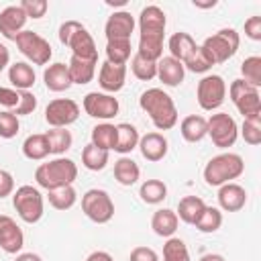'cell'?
<instances>
[{
  "label": "cell",
  "instance_id": "obj_1",
  "mask_svg": "<svg viewBox=\"0 0 261 261\" xmlns=\"http://www.w3.org/2000/svg\"><path fill=\"white\" fill-rule=\"evenodd\" d=\"M139 106L143 112L149 114L153 126L157 130H169L177 124V108L173 98L163 92L161 88H149L141 94Z\"/></svg>",
  "mask_w": 261,
  "mask_h": 261
},
{
  "label": "cell",
  "instance_id": "obj_2",
  "mask_svg": "<svg viewBox=\"0 0 261 261\" xmlns=\"http://www.w3.org/2000/svg\"><path fill=\"white\" fill-rule=\"evenodd\" d=\"M77 177V165L73 159L69 157H55V159H49L47 163H41L37 169H35V179L37 184L51 192V190H57V188H65V186H73Z\"/></svg>",
  "mask_w": 261,
  "mask_h": 261
},
{
  "label": "cell",
  "instance_id": "obj_3",
  "mask_svg": "<svg viewBox=\"0 0 261 261\" xmlns=\"http://www.w3.org/2000/svg\"><path fill=\"white\" fill-rule=\"evenodd\" d=\"M245 171V161L239 153H218L204 165V181L212 188H220L237 177H241Z\"/></svg>",
  "mask_w": 261,
  "mask_h": 261
},
{
  "label": "cell",
  "instance_id": "obj_4",
  "mask_svg": "<svg viewBox=\"0 0 261 261\" xmlns=\"http://www.w3.org/2000/svg\"><path fill=\"white\" fill-rule=\"evenodd\" d=\"M12 206L18 214V218L27 224H35L45 214V200L39 188L35 186H20L12 194Z\"/></svg>",
  "mask_w": 261,
  "mask_h": 261
},
{
  "label": "cell",
  "instance_id": "obj_5",
  "mask_svg": "<svg viewBox=\"0 0 261 261\" xmlns=\"http://www.w3.org/2000/svg\"><path fill=\"white\" fill-rule=\"evenodd\" d=\"M239 45H241V37L234 29H220L214 35L206 37L204 43H202L206 53L212 57L214 65L228 61L239 51Z\"/></svg>",
  "mask_w": 261,
  "mask_h": 261
},
{
  "label": "cell",
  "instance_id": "obj_6",
  "mask_svg": "<svg viewBox=\"0 0 261 261\" xmlns=\"http://www.w3.org/2000/svg\"><path fill=\"white\" fill-rule=\"evenodd\" d=\"M82 212L96 224H106L114 216V202L106 190L92 188L82 196Z\"/></svg>",
  "mask_w": 261,
  "mask_h": 261
},
{
  "label": "cell",
  "instance_id": "obj_7",
  "mask_svg": "<svg viewBox=\"0 0 261 261\" xmlns=\"http://www.w3.org/2000/svg\"><path fill=\"white\" fill-rule=\"evenodd\" d=\"M228 96H230L232 104L237 106V110L243 114V118L261 116V94H259V88H253L245 80L239 77V80L230 82Z\"/></svg>",
  "mask_w": 261,
  "mask_h": 261
},
{
  "label": "cell",
  "instance_id": "obj_8",
  "mask_svg": "<svg viewBox=\"0 0 261 261\" xmlns=\"http://www.w3.org/2000/svg\"><path fill=\"white\" fill-rule=\"evenodd\" d=\"M18 51L33 63V65H47L49 59L53 57V49L45 37L33 31H22L14 39Z\"/></svg>",
  "mask_w": 261,
  "mask_h": 261
},
{
  "label": "cell",
  "instance_id": "obj_9",
  "mask_svg": "<svg viewBox=\"0 0 261 261\" xmlns=\"http://www.w3.org/2000/svg\"><path fill=\"white\" fill-rule=\"evenodd\" d=\"M226 98V82L216 75V73H208L204 75L200 82H198V88H196V100L200 104L202 110L206 112H212L216 108L222 106Z\"/></svg>",
  "mask_w": 261,
  "mask_h": 261
},
{
  "label": "cell",
  "instance_id": "obj_10",
  "mask_svg": "<svg viewBox=\"0 0 261 261\" xmlns=\"http://www.w3.org/2000/svg\"><path fill=\"white\" fill-rule=\"evenodd\" d=\"M208 122V137L212 139L214 147L218 149H228L237 143L239 139V126L234 122V118L226 112H216L210 118H206Z\"/></svg>",
  "mask_w": 261,
  "mask_h": 261
},
{
  "label": "cell",
  "instance_id": "obj_11",
  "mask_svg": "<svg viewBox=\"0 0 261 261\" xmlns=\"http://www.w3.org/2000/svg\"><path fill=\"white\" fill-rule=\"evenodd\" d=\"M80 118V106L71 98H55L45 108V122L51 128H67Z\"/></svg>",
  "mask_w": 261,
  "mask_h": 261
},
{
  "label": "cell",
  "instance_id": "obj_12",
  "mask_svg": "<svg viewBox=\"0 0 261 261\" xmlns=\"http://www.w3.org/2000/svg\"><path fill=\"white\" fill-rule=\"evenodd\" d=\"M82 106H84V110H86L88 116L98 118V120H104V122H108L110 118H114L118 114V110H120L118 100L112 94H104V92H88L84 96Z\"/></svg>",
  "mask_w": 261,
  "mask_h": 261
},
{
  "label": "cell",
  "instance_id": "obj_13",
  "mask_svg": "<svg viewBox=\"0 0 261 261\" xmlns=\"http://www.w3.org/2000/svg\"><path fill=\"white\" fill-rule=\"evenodd\" d=\"M135 16L128 10H116L108 16L104 24L106 41H130V35L135 33Z\"/></svg>",
  "mask_w": 261,
  "mask_h": 261
},
{
  "label": "cell",
  "instance_id": "obj_14",
  "mask_svg": "<svg viewBox=\"0 0 261 261\" xmlns=\"http://www.w3.org/2000/svg\"><path fill=\"white\" fill-rule=\"evenodd\" d=\"M24 247V232L12 216L0 214V249L8 255H18Z\"/></svg>",
  "mask_w": 261,
  "mask_h": 261
},
{
  "label": "cell",
  "instance_id": "obj_15",
  "mask_svg": "<svg viewBox=\"0 0 261 261\" xmlns=\"http://www.w3.org/2000/svg\"><path fill=\"white\" fill-rule=\"evenodd\" d=\"M165 27H167V16L165 12L151 4L145 6L139 14V37H165Z\"/></svg>",
  "mask_w": 261,
  "mask_h": 261
},
{
  "label": "cell",
  "instance_id": "obj_16",
  "mask_svg": "<svg viewBox=\"0 0 261 261\" xmlns=\"http://www.w3.org/2000/svg\"><path fill=\"white\" fill-rule=\"evenodd\" d=\"M98 84L104 90V94H116L126 84V65H114L110 61H104L98 71Z\"/></svg>",
  "mask_w": 261,
  "mask_h": 261
},
{
  "label": "cell",
  "instance_id": "obj_17",
  "mask_svg": "<svg viewBox=\"0 0 261 261\" xmlns=\"http://www.w3.org/2000/svg\"><path fill=\"white\" fill-rule=\"evenodd\" d=\"M27 14L24 10L20 8V4H10L6 8L0 10V33L2 37L6 39H16L18 33L24 31V24H27Z\"/></svg>",
  "mask_w": 261,
  "mask_h": 261
},
{
  "label": "cell",
  "instance_id": "obj_18",
  "mask_svg": "<svg viewBox=\"0 0 261 261\" xmlns=\"http://www.w3.org/2000/svg\"><path fill=\"white\" fill-rule=\"evenodd\" d=\"M218 206L224 212H239L247 204V190L234 181H228L218 188Z\"/></svg>",
  "mask_w": 261,
  "mask_h": 261
},
{
  "label": "cell",
  "instance_id": "obj_19",
  "mask_svg": "<svg viewBox=\"0 0 261 261\" xmlns=\"http://www.w3.org/2000/svg\"><path fill=\"white\" fill-rule=\"evenodd\" d=\"M139 149H141V155L147 161L157 163L167 155L169 143L161 133H147V135H143L139 139Z\"/></svg>",
  "mask_w": 261,
  "mask_h": 261
},
{
  "label": "cell",
  "instance_id": "obj_20",
  "mask_svg": "<svg viewBox=\"0 0 261 261\" xmlns=\"http://www.w3.org/2000/svg\"><path fill=\"white\" fill-rule=\"evenodd\" d=\"M157 77L159 82H163V86L167 88H177L184 77H186V69H184V63L173 59L171 55L167 57H161L157 61Z\"/></svg>",
  "mask_w": 261,
  "mask_h": 261
},
{
  "label": "cell",
  "instance_id": "obj_21",
  "mask_svg": "<svg viewBox=\"0 0 261 261\" xmlns=\"http://www.w3.org/2000/svg\"><path fill=\"white\" fill-rule=\"evenodd\" d=\"M67 47L71 49V55H73V57H82V59L98 61V49H96V43H94V39H92V35L88 33L86 27L77 29V31L71 35Z\"/></svg>",
  "mask_w": 261,
  "mask_h": 261
},
{
  "label": "cell",
  "instance_id": "obj_22",
  "mask_svg": "<svg viewBox=\"0 0 261 261\" xmlns=\"http://www.w3.org/2000/svg\"><path fill=\"white\" fill-rule=\"evenodd\" d=\"M43 82H45V88L51 90V92H65V90H69L71 88V77H69L67 65L61 63V61L51 63L43 71Z\"/></svg>",
  "mask_w": 261,
  "mask_h": 261
},
{
  "label": "cell",
  "instance_id": "obj_23",
  "mask_svg": "<svg viewBox=\"0 0 261 261\" xmlns=\"http://www.w3.org/2000/svg\"><path fill=\"white\" fill-rule=\"evenodd\" d=\"M177 224H179V218H177L175 210H169V208H159L151 216V228H153V232L157 237H163V239L173 237L175 230H177Z\"/></svg>",
  "mask_w": 261,
  "mask_h": 261
},
{
  "label": "cell",
  "instance_id": "obj_24",
  "mask_svg": "<svg viewBox=\"0 0 261 261\" xmlns=\"http://www.w3.org/2000/svg\"><path fill=\"white\" fill-rule=\"evenodd\" d=\"M8 82L14 86V90L18 92H24V90H31L37 82V73L33 69L31 63L27 61H16L8 67Z\"/></svg>",
  "mask_w": 261,
  "mask_h": 261
},
{
  "label": "cell",
  "instance_id": "obj_25",
  "mask_svg": "<svg viewBox=\"0 0 261 261\" xmlns=\"http://www.w3.org/2000/svg\"><path fill=\"white\" fill-rule=\"evenodd\" d=\"M198 47V43L194 41V37L190 35V33H184V31H179V33H173L171 37H169V41H167V49H169V55L173 57V59H177V61H186L192 53H194V49Z\"/></svg>",
  "mask_w": 261,
  "mask_h": 261
},
{
  "label": "cell",
  "instance_id": "obj_26",
  "mask_svg": "<svg viewBox=\"0 0 261 261\" xmlns=\"http://www.w3.org/2000/svg\"><path fill=\"white\" fill-rule=\"evenodd\" d=\"M179 133L184 141L188 143H200L204 137H208V122L200 114H190L179 122Z\"/></svg>",
  "mask_w": 261,
  "mask_h": 261
},
{
  "label": "cell",
  "instance_id": "obj_27",
  "mask_svg": "<svg viewBox=\"0 0 261 261\" xmlns=\"http://www.w3.org/2000/svg\"><path fill=\"white\" fill-rule=\"evenodd\" d=\"M96 65L98 61H92V59H82V57H73L69 59L67 63V69H69V77H71V84H90L96 75Z\"/></svg>",
  "mask_w": 261,
  "mask_h": 261
},
{
  "label": "cell",
  "instance_id": "obj_28",
  "mask_svg": "<svg viewBox=\"0 0 261 261\" xmlns=\"http://www.w3.org/2000/svg\"><path fill=\"white\" fill-rule=\"evenodd\" d=\"M206 208V202L200 198V196H184L179 202H177V218L186 224H196V220L200 218V214L204 212Z\"/></svg>",
  "mask_w": 261,
  "mask_h": 261
},
{
  "label": "cell",
  "instance_id": "obj_29",
  "mask_svg": "<svg viewBox=\"0 0 261 261\" xmlns=\"http://www.w3.org/2000/svg\"><path fill=\"white\" fill-rule=\"evenodd\" d=\"M139 139H141V135H139L135 124L120 122V124H116V147H114V151L120 153V155H126L133 149L139 147Z\"/></svg>",
  "mask_w": 261,
  "mask_h": 261
},
{
  "label": "cell",
  "instance_id": "obj_30",
  "mask_svg": "<svg viewBox=\"0 0 261 261\" xmlns=\"http://www.w3.org/2000/svg\"><path fill=\"white\" fill-rule=\"evenodd\" d=\"M139 175H141V169L137 165L135 159L122 155L120 159L114 161V179L120 184V186H133L139 181Z\"/></svg>",
  "mask_w": 261,
  "mask_h": 261
},
{
  "label": "cell",
  "instance_id": "obj_31",
  "mask_svg": "<svg viewBox=\"0 0 261 261\" xmlns=\"http://www.w3.org/2000/svg\"><path fill=\"white\" fill-rule=\"evenodd\" d=\"M22 155L31 161H43L45 157H49L51 151H49V143H47L45 133L29 135L22 143Z\"/></svg>",
  "mask_w": 261,
  "mask_h": 261
},
{
  "label": "cell",
  "instance_id": "obj_32",
  "mask_svg": "<svg viewBox=\"0 0 261 261\" xmlns=\"http://www.w3.org/2000/svg\"><path fill=\"white\" fill-rule=\"evenodd\" d=\"M92 145L98 147V149H104V151H114L116 147V124L112 122H100L92 128Z\"/></svg>",
  "mask_w": 261,
  "mask_h": 261
},
{
  "label": "cell",
  "instance_id": "obj_33",
  "mask_svg": "<svg viewBox=\"0 0 261 261\" xmlns=\"http://www.w3.org/2000/svg\"><path fill=\"white\" fill-rule=\"evenodd\" d=\"M45 137H47V143H49V151L57 157H61L73 145V137L67 128H49L45 133Z\"/></svg>",
  "mask_w": 261,
  "mask_h": 261
},
{
  "label": "cell",
  "instance_id": "obj_34",
  "mask_svg": "<svg viewBox=\"0 0 261 261\" xmlns=\"http://www.w3.org/2000/svg\"><path fill=\"white\" fill-rule=\"evenodd\" d=\"M139 196L145 204H161L167 198V186L161 179H147L141 184Z\"/></svg>",
  "mask_w": 261,
  "mask_h": 261
},
{
  "label": "cell",
  "instance_id": "obj_35",
  "mask_svg": "<svg viewBox=\"0 0 261 261\" xmlns=\"http://www.w3.org/2000/svg\"><path fill=\"white\" fill-rule=\"evenodd\" d=\"M47 200L55 210H69L75 206L77 202V192L73 186H65V188H57L47 192Z\"/></svg>",
  "mask_w": 261,
  "mask_h": 261
},
{
  "label": "cell",
  "instance_id": "obj_36",
  "mask_svg": "<svg viewBox=\"0 0 261 261\" xmlns=\"http://www.w3.org/2000/svg\"><path fill=\"white\" fill-rule=\"evenodd\" d=\"M108 163V151L94 147L92 143H88L82 149V165L90 171H102Z\"/></svg>",
  "mask_w": 261,
  "mask_h": 261
},
{
  "label": "cell",
  "instance_id": "obj_37",
  "mask_svg": "<svg viewBox=\"0 0 261 261\" xmlns=\"http://www.w3.org/2000/svg\"><path fill=\"white\" fill-rule=\"evenodd\" d=\"M212 65H214V61H212V57L206 53V49L202 45H198L194 49V53L184 61V69H188L192 73H206V71L212 69Z\"/></svg>",
  "mask_w": 261,
  "mask_h": 261
},
{
  "label": "cell",
  "instance_id": "obj_38",
  "mask_svg": "<svg viewBox=\"0 0 261 261\" xmlns=\"http://www.w3.org/2000/svg\"><path fill=\"white\" fill-rule=\"evenodd\" d=\"M194 226H196L200 232H206V234H208V232H216V230L222 226V212H220V208L206 206Z\"/></svg>",
  "mask_w": 261,
  "mask_h": 261
},
{
  "label": "cell",
  "instance_id": "obj_39",
  "mask_svg": "<svg viewBox=\"0 0 261 261\" xmlns=\"http://www.w3.org/2000/svg\"><path fill=\"white\" fill-rule=\"evenodd\" d=\"M130 41H106V61L114 65H126L130 59Z\"/></svg>",
  "mask_w": 261,
  "mask_h": 261
},
{
  "label": "cell",
  "instance_id": "obj_40",
  "mask_svg": "<svg viewBox=\"0 0 261 261\" xmlns=\"http://www.w3.org/2000/svg\"><path fill=\"white\" fill-rule=\"evenodd\" d=\"M241 80H245L249 86L259 88L261 86V57L259 55H251L245 57V61L241 63Z\"/></svg>",
  "mask_w": 261,
  "mask_h": 261
},
{
  "label": "cell",
  "instance_id": "obj_41",
  "mask_svg": "<svg viewBox=\"0 0 261 261\" xmlns=\"http://www.w3.org/2000/svg\"><path fill=\"white\" fill-rule=\"evenodd\" d=\"M163 261H190V251L186 243L177 237H169L163 245Z\"/></svg>",
  "mask_w": 261,
  "mask_h": 261
},
{
  "label": "cell",
  "instance_id": "obj_42",
  "mask_svg": "<svg viewBox=\"0 0 261 261\" xmlns=\"http://www.w3.org/2000/svg\"><path fill=\"white\" fill-rule=\"evenodd\" d=\"M130 69H133V75L141 82H149L153 77H157V63L155 61H147L143 57H139L135 53V57L130 59Z\"/></svg>",
  "mask_w": 261,
  "mask_h": 261
},
{
  "label": "cell",
  "instance_id": "obj_43",
  "mask_svg": "<svg viewBox=\"0 0 261 261\" xmlns=\"http://www.w3.org/2000/svg\"><path fill=\"white\" fill-rule=\"evenodd\" d=\"M241 135L245 139L247 145H259L261 143V116H253V118H245L243 126H241Z\"/></svg>",
  "mask_w": 261,
  "mask_h": 261
},
{
  "label": "cell",
  "instance_id": "obj_44",
  "mask_svg": "<svg viewBox=\"0 0 261 261\" xmlns=\"http://www.w3.org/2000/svg\"><path fill=\"white\" fill-rule=\"evenodd\" d=\"M18 128H20V122H18V116H16V114H12L10 110L0 112V137H2V139H12V137H16Z\"/></svg>",
  "mask_w": 261,
  "mask_h": 261
},
{
  "label": "cell",
  "instance_id": "obj_45",
  "mask_svg": "<svg viewBox=\"0 0 261 261\" xmlns=\"http://www.w3.org/2000/svg\"><path fill=\"white\" fill-rule=\"evenodd\" d=\"M35 108H37V98H35V94H33L31 90H24V92H20L18 104H16V108L12 110V114H16V116H27V114H33Z\"/></svg>",
  "mask_w": 261,
  "mask_h": 261
},
{
  "label": "cell",
  "instance_id": "obj_46",
  "mask_svg": "<svg viewBox=\"0 0 261 261\" xmlns=\"http://www.w3.org/2000/svg\"><path fill=\"white\" fill-rule=\"evenodd\" d=\"M20 8L24 10L27 18H43L45 12L49 10V4L47 0H22Z\"/></svg>",
  "mask_w": 261,
  "mask_h": 261
},
{
  "label": "cell",
  "instance_id": "obj_47",
  "mask_svg": "<svg viewBox=\"0 0 261 261\" xmlns=\"http://www.w3.org/2000/svg\"><path fill=\"white\" fill-rule=\"evenodd\" d=\"M128 261H159V255H157L151 247L141 245V247H135V249L130 251Z\"/></svg>",
  "mask_w": 261,
  "mask_h": 261
},
{
  "label": "cell",
  "instance_id": "obj_48",
  "mask_svg": "<svg viewBox=\"0 0 261 261\" xmlns=\"http://www.w3.org/2000/svg\"><path fill=\"white\" fill-rule=\"evenodd\" d=\"M18 98H20V92L14 90V88H2L0 86V106L4 108H16L18 104Z\"/></svg>",
  "mask_w": 261,
  "mask_h": 261
},
{
  "label": "cell",
  "instance_id": "obj_49",
  "mask_svg": "<svg viewBox=\"0 0 261 261\" xmlns=\"http://www.w3.org/2000/svg\"><path fill=\"white\" fill-rule=\"evenodd\" d=\"M245 35L251 41H261V16H249L245 20Z\"/></svg>",
  "mask_w": 261,
  "mask_h": 261
},
{
  "label": "cell",
  "instance_id": "obj_50",
  "mask_svg": "<svg viewBox=\"0 0 261 261\" xmlns=\"http://www.w3.org/2000/svg\"><path fill=\"white\" fill-rule=\"evenodd\" d=\"M82 27H84V24L77 22V20H65V22L59 27V41H61L63 45H67L69 39H71V35H73L77 29H82Z\"/></svg>",
  "mask_w": 261,
  "mask_h": 261
},
{
  "label": "cell",
  "instance_id": "obj_51",
  "mask_svg": "<svg viewBox=\"0 0 261 261\" xmlns=\"http://www.w3.org/2000/svg\"><path fill=\"white\" fill-rule=\"evenodd\" d=\"M14 194V177L10 171H0V200Z\"/></svg>",
  "mask_w": 261,
  "mask_h": 261
},
{
  "label": "cell",
  "instance_id": "obj_52",
  "mask_svg": "<svg viewBox=\"0 0 261 261\" xmlns=\"http://www.w3.org/2000/svg\"><path fill=\"white\" fill-rule=\"evenodd\" d=\"M8 63H10V51L6 49V45L0 43V73L8 67Z\"/></svg>",
  "mask_w": 261,
  "mask_h": 261
},
{
  "label": "cell",
  "instance_id": "obj_53",
  "mask_svg": "<svg viewBox=\"0 0 261 261\" xmlns=\"http://www.w3.org/2000/svg\"><path fill=\"white\" fill-rule=\"evenodd\" d=\"M86 261H114V259H112V255L106 253V251H94V253H90V255L86 257Z\"/></svg>",
  "mask_w": 261,
  "mask_h": 261
},
{
  "label": "cell",
  "instance_id": "obj_54",
  "mask_svg": "<svg viewBox=\"0 0 261 261\" xmlns=\"http://www.w3.org/2000/svg\"><path fill=\"white\" fill-rule=\"evenodd\" d=\"M14 261H43L37 253H18Z\"/></svg>",
  "mask_w": 261,
  "mask_h": 261
},
{
  "label": "cell",
  "instance_id": "obj_55",
  "mask_svg": "<svg viewBox=\"0 0 261 261\" xmlns=\"http://www.w3.org/2000/svg\"><path fill=\"white\" fill-rule=\"evenodd\" d=\"M198 261H226L220 253H206V255H202Z\"/></svg>",
  "mask_w": 261,
  "mask_h": 261
},
{
  "label": "cell",
  "instance_id": "obj_56",
  "mask_svg": "<svg viewBox=\"0 0 261 261\" xmlns=\"http://www.w3.org/2000/svg\"><path fill=\"white\" fill-rule=\"evenodd\" d=\"M194 6L196 8H214L216 6V0H210V2H198V0H194Z\"/></svg>",
  "mask_w": 261,
  "mask_h": 261
},
{
  "label": "cell",
  "instance_id": "obj_57",
  "mask_svg": "<svg viewBox=\"0 0 261 261\" xmlns=\"http://www.w3.org/2000/svg\"><path fill=\"white\" fill-rule=\"evenodd\" d=\"M106 4H108V6H124L126 0H116V2H114V0H106Z\"/></svg>",
  "mask_w": 261,
  "mask_h": 261
},
{
  "label": "cell",
  "instance_id": "obj_58",
  "mask_svg": "<svg viewBox=\"0 0 261 261\" xmlns=\"http://www.w3.org/2000/svg\"><path fill=\"white\" fill-rule=\"evenodd\" d=\"M0 171H2V169H0Z\"/></svg>",
  "mask_w": 261,
  "mask_h": 261
}]
</instances>
